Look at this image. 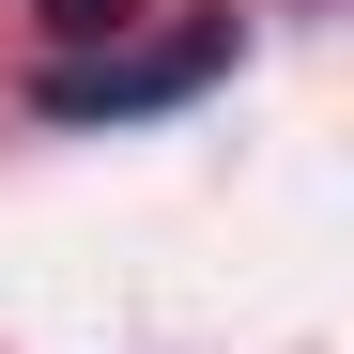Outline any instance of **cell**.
<instances>
[{
    "mask_svg": "<svg viewBox=\"0 0 354 354\" xmlns=\"http://www.w3.org/2000/svg\"><path fill=\"white\" fill-rule=\"evenodd\" d=\"M46 31L62 46H124V0H46Z\"/></svg>",
    "mask_w": 354,
    "mask_h": 354,
    "instance_id": "1",
    "label": "cell"
}]
</instances>
